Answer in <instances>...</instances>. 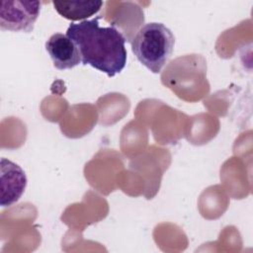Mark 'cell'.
I'll use <instances>...</instances> for the list:
<instances>
[{"label": "cell", "instance_id": "obj_1", "mask_svg": "<svg viewBox=\"0 0 253 253\" xmlns=\"http://www.w3.org/2000/svg\"><path fill=\"white\" fill-rule=\"evenodd\" d=\"M99 18L71 23L66 36L76 44L82 64H89L113 77L126 66V40L114 26L100 27Z\"/></svg>", "mask_w": 253, "mask_h": 253}, {"label": "cell", "instance_id": "obj_2", "mask_svg": "<svg viewBox=\"0 0 253 253\" xmlns=\"http://www.w3.org/2000/svg\"><path fill=\"white\" fill-rule=\"evenodd\" d=\"M175 37L162 23L143 25L131 41V49L138 61L153 73H159L172 55Z\"/></svg>", "mask_w": 253, "mask_h": 253}, {"label": "cell", "instance_id": "obj_3", "mask_svg": "<svg viewBox=\"0 0 253 253\" xmlns=\"http://www.w3.org/2000/svg\"><path fill=\"white\" fill-rule=\"evenodd\" d=\"M41 12L40 1L2 0L0 28L3 31L30 33Z\"/></svg>", "mask_w": 253, "mask_h": 253}, {"label": "cell", "instance_id": "obj_4", "mask_svg": "<svg viewBox=\"0 0 253 253\" xmlns=\"http://www.w3.org/2000/svg\"><path fill=\"white\" fill-rule=\"evenodd\" d=\"M1 182V207H10L17 203L24 194L27 187V176L18 164L1 158L0 162Z\"/></svg>", "mask_w": 253, "mask_h": 253}, {"label": "cell", "instance_id": "obj_5", "mask_svg": "<svg viewBox=\"0 0 253 253\" xmlns=\"http://www.w3.org/2000/svg\"><path fill=\"white\" fill-rule=\"evenodd\" d=\"M53 66L59 70L71 69L81 62L79 50L72 40L66 35L56 33L49 37L45 42Z\"/></svg>", "mask_w": 253, "mask_h": 253}, {"label": "cell", "instance_id": "obj_6", "mask_svg": "<svg viewBox=\"0 0 253 253\" xmlns=\"http://www.w3.org/2000/svg\"><path fill=\"white\" fill-rule=\"evenodd\" d=\"M52 4L61 17L70 21H85L101 10L103 1H53Z\"/></svg>", "mask_w": 253, "mask_h": 253}]
</instances>
